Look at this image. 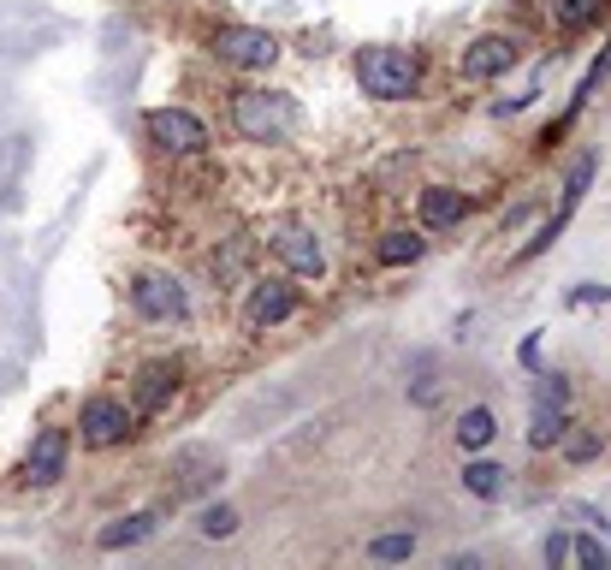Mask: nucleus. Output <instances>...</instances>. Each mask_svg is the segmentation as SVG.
I'll return each instance as SVG.
<instances>
[{
    "label": "nucleus",
    "mask_w": 611,
    "mask_h": 570,
    "mask_svg": "<svg viewBox=\"0 0 611 570\" xmlns=\"http://www.w3.org/2000/svg\"><path fill=\"white\" fill-rule=\"evenodd\" d=\"M552 18L564 24V30H588V24L600 18V0H552Z\"/></svg>",
    "instance_id": "412c9836"
},
{
    "label": "nucleus",
    "mask_w": 611,
    "mask_h": 570,
    "mask_svg": "<svg viewBox=\"0 0 611 570\" xmlns=\"http://www.w3.org/2000/svg\"><path fill=\"white\" fill-rule=\"evenodd\" d=\"M356 84L374 101H410L416 84H422V72H416V60L404 54V48H362V54H356Z\"/></svg>",
    "instance_id": "f257e3e1"
},
{
    "label": "nucleus",
    "mask_w": 611,
    "mask_h": 570,
    "mask_svg": "<svg viewBox=\"0 0 611 570\" xmlns=\"http://www.w3.org/2000/svg\"><path fill=\"white\" fill-rule=\"evenodd\" d=\"M570 303H576V309H588V303H606V286H576V291H570Z\"/></svg>",
    "instance_id": "bb28decb"
},
{
    "label": "nucleus",
    "mask_w": 611,
    "mask_h": 570,
    "mask_svg": "<svg viewBox=\"0 0 611 570\" xmlns=\"http://www.w3.org/2000/svg\"><path fill=\"white\" fill-rule=\"evenodd\" d=\"M540 559H546V565H564V559H570V535H558V529H552V535L540 541Z\"/></svg>",
    "instance_id": "a878e982"
},
{
    "label": "nucleus",
    "mask_w": 611,
    "mask_h": 570,
    "mask_svg": "<svg viewBox=\"0 0 611 570\" xmlns=\"http://www.w3.org/2000/svg\"><path fill=\"white\" fill-rule=\"evenodd\" d=\"M517 66V42L511 36H481V42H469L463 48V78L469 84H487V78H499V72H511Z\"/></svg>",
    "instance_id": "1a4fd4ad"
},
{
    "label": "nucleus",
    "mask_w": 611,
    "mask_h": 570,
    "mask_svg": "<svg viewBox=\"0 0 611 570\" xmlns=\"http://www.w3.org/2000/svg\"><path fill=\"white\" fill-rule=\"evenodd\" d=\"M137 428V410L125 398H89L84 404V416H78V434H84V446H96V452H107V446H119L125 434Z\"/></svg>",
    "instance_id": "20e7f679"
},
{
    "label": "nucleus",
    "mask_w": 611,
    "mask_h": 570,
    "mask_svg": "<svg viewBox=\"0 0 611 570\" xmlns=\"http://www.w3.org/2000/svg\"><path fill=\"white\" fill-rule=\"evenodd\" d=\"M570 559L588 565V570H611V547H600V541H570Z\"/></svg>",
    "instance_id": "b1692460"
},
{
    "label": "nucleus",
    "mask_w": 611,
    "mask_h": 570,
    "mask_svg": "<svg viewBox=\"0 0 611 570\" xmlns=\"http://www.w3.org/2000/svg\"><path fill=\"white\" fill-rule=\"evenodd\" d=\"M66 428H42V434L30 440V452H24V481L30 487H48V481H60V470H66Z\"/></svg>",
    "instance_id": "6e6552de"
},
{
    "label": "nucleus",
    "mask_w": 611,
    "mask_h": 570,
    "mask_svg": "<svg viewBox=\"0 0 611 570\" xmlns=\"http://www.w3.org/2000/svg\"><path fill=\"white\" fill-rule=\"evenodd\" d=\"M196 529H202L208 541H226V535H238V511H232V505H202Z\"/></svg>",
    "instance_id": "4be33fe9"
},
{
    "label": "nucleus",
    "mask_w": 611,
    "mask_h": 570,
    "mask_svg": "<svg viewBox=\"0 0 611 570\" xmlns=\"http://www.w3.org/2000/svg\"><path fill=\"white\" fill-rule=\"evenodd\" d=\"M564 428H570L564 404H540V398H534V422H529V446H558V440H564Z\"/></svg>",
    "instance_id": "f3484780"
},
{
    "label": "nucleus",
    "mask_w": 611,
    "mask_h": 570,
    "mask_svg": "<svg viewBox=\"0 0 611 570\" xmlns=\"http://www.w3.org/2000/svg\"><path fill=\"white\" fill-rule=\"evenodd\" d=\"M410 553H416V535H410V529H392V535H374V541H368V559H374V565H404Z\"/></svg>",
    "instance_id": "6ab92c4d"
},
{
    "label": "nucleus",
    "mask_w": 611,
    "mask_h": 570,
    "mask_svg": "<svg viewBox=\"0 0 611 570\" xmlns=\"http://www.w3.org/2000/svg\"><path fill=\"white\" fill-rule=\"evenodd\" d=\"M291 309H297V291H291L285 280H262L256 291H250V303H244V327L250 333H262V327H279Z\"/></svg>",
    "instance_id": "9d476101"
},
{
    "label": "nucleus",
    "mask_w": 611,
    "mask_h": 570,
    "mask_svg": "<svg viewBox=\"0 0 611 570\" xmlns=\"http://www.w3.org/2000/svg\"><path fill=\"white\" fill-rule=\"evenodd\" d=\"M493 434H499V422H493V410H487V404H475V410H463V416H457V446H463V452L493 446Z\"/></svg>",
    "instance_id": "dca6fc26"
},
{
    "label": "nucleus",
    "mask_w": 611,
    "mask_h": 570,
    "mask_svg": "<svg viewBox=\"0 0 611 570\" xmlns=\"http://www.w3.org/2000/svg\"><path fill=\"white\" fill-rule=\"evenodd\" d=\"M178 392V363H149L143 375H137V398H131V410L137 416H155L161 404H167Z\"/></svg>",
    "instance_id": "f8f14e48"
},
{
    "label": "nucleus",
    "mask_w": 611,
    "mask_h": 570,
    "mask_svg": "<svg viewBox=\"0 0 611 570\" xmlns=\"http://www.w3.org/2000/svg\"><path fill=\"white\" fill-rule=\"evenodd\" d=\"M428 250V238H416V232H386L380 238V262L386 268H404V262H416Z\"/></svg>",
    "instance_id": "aec40b11"
},
{
    "label": "nucleus",
    "mask_w": 611,
    "mask_h": 570,
    "mask_svg": "<svg viewBox=\"0 0 611 570\" xmlns=\"http://www.w3.org/2000/svg\"><path fill=\"white\" fill-rule=\"evenodd\" d=\"M214 54L238 72H267L279 60V42L267 30H250V24H220L214 30Z\"/></svg>",
    "instance_id": "7ed1b4c3"
},
{
    "label": "nucleus",
    "mask_w": 611,
    "mask_h": 570,
    "mask_svg": "<svg viewBox=\"0 0 611 570\" xmlns=\"http://www.w3.org/2000/svg\"><path fill=\"white\" fill-rule=\"evenodd\" d=\"M558 446H564V458H570V464H588V458H600V434H594V428H576V434L564 428V440H558Z\"/></svg>",
    "instance_id": "5701e85b"
},
{
    "label": "nucleus",
    "mask_w": 611,
    "mask_h": 570,
    "mask_svg": "<svg viewBox=\"0 0 611 570\" xmlns=\"http://www.w3.org/2000/svg\"><path fill=\"white\" fill-rule=\"evenodd\" d=\"M534 398H540V404H564V398H570V387H564L558 375H540V387H534Z\"/></svg>",
    "instance_id": "393cba45"
},
{
    "label": "nucleus",
    "mask_w": 611,
    "mask_h": 570,
    "mask_svg": "<svg viewBox=\"0 0 611 570\" xmlns=\"http://www.w3.org/2000/svg\"><path fill=\"white\" fill-rule=\"evenodd\" d=\"M155 523H161L155 511H131V517H113V523H107V529H101V535H96V547H101V553L137 547V541H149V535H155Z\"/></svg>",
    "instance_id": "2eb2a0df"
},
{
    "label": "nucleus",
    "mask_w": 611,
    "mask_h": 570,
    "mask_svg": "<svg viewBox=\"0 0 611 570\" xmlns=\"http://www.w3.org/2000/svg\"><path fill=\"white\" fill-rule=\"evenodd\" d=\"M588 185H594V155H582L576 167H570V179H564V202H558V214L540 226V238H529V244L517 250V262H534L546 244H558V232L570 226V214H576V202H582V190H588Z\"/></svg>",
    "instance_id": "0eeeda50"
},
{
    "label": "nucleus",
    "mask_w": 611,
    "mask_h": 570,
    "mask_svg": "<svg viewBox=\"0 0 611 570\" xmlns=\"http://www.w3.org/2000/svg\"><path fill=\"white\" fill-rule=\"evenodd\" d=\"M232 119L250 143H279L285 131H297V101L279 96V90H238Z\"/></svg>",
    "instance_id": "f03ea898"
},
{
    "label": "nucleus",
    "mask_w": 611,
    "mask_h": 570,
    "mask_svg": "<svg viewBox=\"0 0 611 570\" xmlns=\"http://www.w3.org/2000/svg\"><path fill=\"white\" fill-rule=\"evenodd\" d=\"M131 303H137L143 321H184L190 315V297H184V286H178L173 274H137Z\"/></svg>",
    "instance_id": "39448f33"
},
{
    "label": "nucleus",
    "mask_w": 611,
    "mask_h": 570,
    "mask_svg": "<svg viewBox=\"0 0 611 570\" xmlns=\"http://www.w3.org/2000/svg\"><path fill=\"white\" fill-rule=\"evenodd\" d=\"M143 125L167 155H202V149H208V125H202L196 113H184V107H155Z\"/></svg>",
    "instance_id": "423d86ee"
},
{
    "label": "nucleus",
    "mask_w": 611,
    "mask_h": 570,
    "mask_svg": "<svg viewBox=\"0 0 611 570\" xmlns=\"http://www.w3.org/2000/svg\"><path fill=\"white\" fill-rule=\"evenodd\" d=\"M267 244H273V256L285 262L291 274H321V268H327V256H321V244H315L309 226H279Z\"/></svg>",
    "instance_id": "9b49d317"
},
{
    "label": "nucleus",
    "mask_w": 611,
    "mask_h": 570,
    "mask_svg": "<svg viewBox=\"0 0 611 570\" xmlns=\"http://www.w3.org/2000/svg\"><path fill=\"white\" fill-rule=\"evenodd\" d=\"M173 493H202V487H214V481H220V458H214V452H202V446H184L173 458Z\"/></svg>",
    "instance_id": "ddd939ff"
},
{
    "label": "nucleus",
    "mask_w": 611,
    "mask_h": 570,
    "mask_svg": "<svg viewBox=\"0 0 611 570\" xmlns=\"http://www.w3.org/2000/svg\"><path fill=\"white\" fill-rule=\"evenodd\" d=\"M463 214H469V197H457L451 185H428L422 190V226L428 232H451Z\"/></svg>",
    "instance_id": "4468645a"
},
{
    "label": "nucleus",
    "mask_w": 611,
    "mask_h": 570,
    "mask_svg": "<svg viewBox=\"0 0 611 570\" xmlns=\"http://www.w3.org/2000/svg\"><path fill=\"white\" fill-rule=\"evenodd\" d=\"M463 487L475 493V499H499L505 493V464H493V458H475L463 470Z\"/></svg>",
    "instance_id": "a211bd4d"
}]
</instances>
